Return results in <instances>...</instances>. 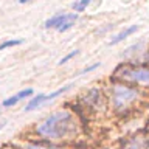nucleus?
<instances>
[{"mask_svg": "<svg viewBox=\"0 0 149 149\" xmlns=\"http://www.w3.org/2000/svg\"><path fill=\"white\" fill-rule=\"evenodd\" d=\"M76 130H78V123L74 120L73 113L68 110L54 112L50 116H47L40 124L36 126V132L40 137L50 140L70 138L76 134Z\"/></svg>", "mask_w": 149, "mask_h": 149, "instance_id": "f257e3e1", "label": "nucleus"}, {"mask_svg": "<svg viewBox=\"0 0 149 149\" xmlns=\"http://www.w3.org/2000/svg\"><path fill=\"white\" fill-rule=\"evenodd\" d=\"M138 92L130 88L123 84H116L112 88V101H113V107L116 110H124L134 100H137Z\"/></svg>", "mask_w": 149, "mask_h": 149, "instance_id": "f03ea898", "label": "nucleus"}, {"mask_svg": "<svg viewBox=\"0 0 149 149\" xmlns=\"http://www.w3.org/2000/svg\"><path fill=\"white\" fill-rule=\"evenodd\" d=\"M115 74L121 79H126V81H132L137 84H149V68H135L129 67V65H121L116 68Z\"/></svg>", "mask_w": 149, "mask_h": 149, "instance_id": "7ed1b4c3", "label": "nucleus"}, {"mask_svg": "<svg viewBox=\"0 0 149 149\" xmlns=\"http://www.w3.org/2000/svg\"><path fill=\"white\" fill-rule=\"evenodd\" d=\"M65 19H67V14H62V13L56 14V16H53L45 22V28H56V30H59L62 26V23L65 22Z\"/></svg>", "mask_w": 149, "mask_h": 149, "instance_id": "20e7f679", "label": "nucleus"}, {"mask_svg": "<svg viewBox=\"0 0 149 149\" xmlns=\"http://www.w3.org/2000/svg\"><path fill=\"white\" fill-rule=\"evenodd\" d=\"M47 102V95H37L36 98H33V100L28 101V104L25 106V112H31V110H34L37 109V107H40L42 104H45Z\"/></svg>", "mask_w": 149, "mask_h": 149, "instance_id": "39448f33", "label": "nucleus"}, {"mask_svg": "<svg viewBox=\"0 0 149 149\" xmlns=\"http://www.w3.org/2000/svg\"><path fill=\"white\" fill-rule=\"evenodd\" d=\"M135 31H137V25L127 26L126 30H123L121 33H118V34H116V36L113 37V39L110 40V45H116V44H120L121 40H124L126 37H127V36H130V34H132V33H135Z\"/></svg>", "mask_w": 149, "mask_h": 149, "instance_id": "423d86ee", "label": "nucleus"}, {"mask_svg": "<svg viewBox=\"0 0 149 149\" xmlns=\"http://www.w3.org/2000/svg\"><path fill=\"white\" fill-rule=\"evenodd\" d=\"M78 20V14L76 13H72V14H67V19H65V22L62 23V26L59 28V33H65V31H68L70 28H72L74 25V22Z\"/></svg>", "mask_w": 149, "mask_h": 149, "instance_id": "0eeeda50", "label": "nucleus"}, {"mask_svg": "<svg viewBox=\"0 0 149 149\" xmlns=\"http://www.w3.org/2000/svg\"><path fill=\"white\" fill-rule=\"evenodd\" d=\"M23 149H61L56 146H47V144H40V143H25Z\"/></svg>", "mask_w": 149, "mask_h": 149, "instance_id": "6e6552de", "label": "nucleus"}, {"mask_svg": "<svg viewBox=\"0 0 149 149\" xmlns=\"http://www.w3.org/2000/svg\"><path fill=\"white\" fill-rule=\"evenodd\" d=\"M90 2H92V0H78V2H74L72 6H73L74 11H79V13H81V11H84V9L87 8V5L90 3Z\"/></svg>", "mask_w": 149, "mask_h": 149, "instance_id": "1a4fd4ad", "label": "nucleus"}, {"mask_svg": "<svg viewBox=\"0 0 149 149\" xmlns=\"http://www.w3.org/2000/svg\"><path fill=\"white\" fill-rule=\"evenodd\" d=\"M22 40L20 39H13V40H5L3 44H0V51L5 50V48H9V47H16V45H20Z\"/></svg>", "mask_w": 149, "mask_h": 149, "instance_id": "9d476101", "label": "nucleus"}, {"mask_svg": "<svg viewBox=\"0 0 149 149\" xmlns=\"http://www.w3.org/2000/svg\"><path fill=\"white\" fill-rule=\"evenodd\" d=\"M19 101H20V98H19L17 95H14V96L6 98V100L2 102V106H3V107H11V106H14V104H17Z\"/></svg>", "mask_w": 149, "mask_h": 149, "instance_id": "9b49d317", "label": "nucleus"}, {"mask_svg": "<svg viewBox=\"0 0 149 149\" xmlns=\"http://www.w3.org/2000/svg\"><path fill=\"white\" fill-rule=\"evenodd\" d=\"M76 54H79V50H74V51H72V53L65 54L64 58H62V59L59 61V64H65V62H67V61H70L72 58H74V56H76Z\"/></svg>", "mask_w": 149, "mask_h": 149, "instance_id": "f8f14e48", "label": "nucleus"}, {"mask_svg": "<svg viewBox=\"0 0 149 149\" xmlns=\"http://www.w3.org/2000/svg\"><path fill=\"white\" fill-rule=\"evenodd\" d=\"M33 95V88H25V90H20L17 93V96L20 98V100H23V98H28Z\"/></svg>", "mask_w": 149, "mask_h": 149, "instance_id": "ddd939ff", "label": "nucleus"}, {"mask_svg": "<svg viewBox=\"0 0 149 149\" xmlns=\"http://www.w3.org/2000/svg\"><path fill=\"white\" fill-rule=\"evenodd\" d=\"M98 67H100V62L93 64V65H90V67H86V68H84V72H92V70H95V68H98Z\"/></svg>", "mask_w": 149, "mask_h": 149, "instance_id": "4468645a", "label": "nucleus"}, {"mask_svg": "<svg viewBox=\"0 0 149 149\" xmlns=\"http://www.w3.org/2000/svg\"><path fill=\"white\" fill-rule=\"evenodd\" d=\"M26 2H31V0H19V3H26Z\"/></svg>", "mask_w": 149, "mask_h": 149, "instance_id": "2eb2a0df", "label": "nucleus"}, {"mask_svg": "<svg viewBox=\"0 0 149 149\" xmlns=\"http://www.w3.org/2000/svg\"><path fill=\"white\" fill-rule=\"evenodd\" d=\"M3 127H5V123H3V124H0V129H3Z\"/></svg>", "mask_w": 149, "mask_h": 149, "instance_id": "dca6fc26", "label": "nucleus"}, {"mask_svg": "<svg viewBox=\"0 0 149 149\" xmlns=\"http://www.w3.org/2000/svg\"><path fill=\"white\" fill-rule=\"evenodd\" d=\"M5 149H16V148H5Z\"/></svg>", "mask_w": 149, "mask_h": 149, "instance_id": "f3484780", "label": "nucleus"}]
</instances>
